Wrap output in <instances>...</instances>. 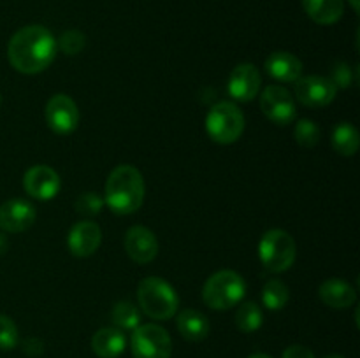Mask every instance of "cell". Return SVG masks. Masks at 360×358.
<instances>
[{
    "instance_id": "obj_1",
    "label": "cell",
    "mask_w": 360,
    "mask_h": 358,
    "mask_svg": "<svg viewBox=\"0 0 360 358\" xmlns=\"http://www.w3.org/2000/svg\"><path fill=\"white\" fill-rule=\"evenodd\" d=\"M58 46L51 32L42 25H28L20 28L7 44V58L21 74H39L55 60Z\"/></svg>"
},
{
    "instance_id": "obj_2",
    "label": "cell",
    "mask_w": 360,
    "mask_h": 358,
    "mask_svg": "<svg viewBox=\"0 0 360 358\" xmlns=\"http://www.w3.org/2000/svg\"><path fill=\"white\" fill-rule=\"evenodd\" d=\"M144 186L143 174L134 165H118L108 175L104 192V202L116 214H132L143 206Z\"/></svg>"
},
{
    "instance_id": "obj_3",
    "label": "cell",
    "mask_w": 360,
    "mask_h": 358,
    "mask_svg": "<svg viewBox=\"0 0 360 358\" xmlns=\"http://www.w3.org/2000/svg\"><path fill=\"white\" fill-rule=\"evenodd\" d=\"M141 311L153 319H171L178 312L179 298L174 288L157 276L144 277L137 286Z\"/></svg>"
},
{
    "instance_id": "obj_4",
    "label": "cell",
    "mask_w": 360,
    "mask_h": 358,
    "mask_svg": "<svg viewBox=\"0 0 360 358\" xmlns=\"http://www.w3.org/2000/svg\"><path fill=\"white\" fill-rule=\"evenodd\" d=\"M246 291V283L241 274L236 270H218L207 277L202 288V298L211 309L227 311L243 300Z\"/></svg>"
},
{
    "instance_id": "obj_5",
    "label": "cell",
    "mask_w": 360,
    "mask_h": 358,
    "mask_svg": "<svg viewBox=\"0 0 360 358\" xmlns=\"http://www.w3.org/2000/svg\"><path fill=\"white\" fill-rule=\"evenodd\" d=\"M295 253L294 237L281 228L267 230L259 242V258L269 272L280 274L290 269Z\"/></svg>"
},
{
    "instance_id": "obj_6",
    "label": "cell",
    "mask_w": 360,
    "mask_h": 358,
    "mask_svg": "<svg viewBox=\"0 0 360 358\" xmlns=\"http://www.w3.org/2000/svg\"><path fill=\"white\" fill-rule=\"evenodd\" d=\"M206 132L218 144L236 142L245 132V114L232 102H218L206 116Z\"/></svg>"
},
{
    "instance_id": "obj_7",
    "label": "cell",
    "mask_w": 360,
    "mask_h": 358,
    "mask_svg": "<svg viewBox=\"0 0 360 358\" xmlns=\"http://www.w3.org/2000/svg\"><path fill=\"white\" fill-rule=\"evenodd\" d=\"M130 347L134 358H171L172 340L164 326L146 323L132 330Z\"/></svg>"
},
{
    "instance_id": "obj_8",
    "label": "cell",
    "mask_w": 360,
    "mask_h": 358,
    "mask_svg": "<svg viewBox=\"0 0 360 358\" xmlns=\"http://www.w3.org/2000/svg\"><path fill=\"white\" fill-rule=\"evenodd\" d=\"M260 111L269 121L280 126L294 121L295 114H297L290 91L285 90L283 86H278V84L264 88L262 95H260Z\"/></svg>"
},
{
    "instance_id": "obj_9",
    "label": "cell",
    "mask_w": 360,
    "mask_h": 358,
    "mask_svg": "<svg viewBox=\"0 0 360 358\" xmlns=\"http://www.w3.org/2000/svg\"><path fill=\"white\" fill-rule=\"evenodd\" d=\"M46 123L58 135L72 133L79 125V109L65 93H56L46 104Z\"/></svg>"
},
{
    "instance_id": "obj_10",
    "label": "cell",
    "mask_w": 360,
    "mask_h": 358,
    "mask_svg": "<svg viewBox=\"0 0 360 358\" xmlns=\"http://www.w3.org/2000/svg\"><path fill=\"white\" fill-rule=\"evenodd\" d=\"M295 97L306 107H326L336 98L338 88L329 77L306 76L295 81Z\"/></svg>"
},
{
    "instance_id": "obj_11",
    "label": "cell",
    "mask_w": 360,
    "mask_h": 358,
    "mask_svg": "<svg viewBox=\"0 0 360 358\" xmlns=\"http://www.w3.org/2000/svg\"><path fill=\"white\" fill-rule=\"evenodd\" d=\"M60 186H62L60 175L48 165H34L23 175L25 192L37 200L55 199L60 192Z\"/></svg>"
},
{
    "instance_id": "obj_12",
    "label": "cell",
    "mask_w": 360,
    "mask_h": 358,
    "mask_svg": "<svg viewBox=\"0 0 360 358\" xmlns=\"http://www.w3.org/2000/svg\"><path fill=\"white\" fill-rule=\"evenodd\" d=\"M123 246H125V251L130 256V260L139 263V265L153 262L155 256L158 255L157 237L150 228L141 227V225H136V227L127 230Z\"/></svg>"
},
{
    "instance_id": "obj_13",
    "label": "cell",
    "mask_w": 360,
    "mask_h": 358,
    "mask_svg": "<svg viewBox=\"0 0 360 358\" xmlns=\"http://www.w3.org/2000/svg\"><path fill=\"white\" fill-rule=\"evenodd\" d=\"M227 91L234 100L250 102L260 91V72L253 63H239L229 76Z\"/></svg>"
},
{
    "instance_id": "obj_14",
    "label": "cell",
    "mask_w": 360,
    "mask_h": 358,
    "mask_svg": "<svg viewBox=\"0 0 360 358\" xmlns=\"http://www.w3.org/2000/svg\"><path fill=\"white\" fill-rule=\"evenodd\" d=\"M102 242V232L95 221L84 220L77 221L72 228H70L69 235H67V246H69L70 253L77 258H88L94 255L98 249Z\"/></svg>"
},
{
    "instance_id": "obj_15",
    "label": "cell",
    "mask_w": 360,
    "mask_h": 358,
    "mask_svg": "<svg viewBox=\"0 0 360 358\" xmlns=\"http://www.w3.org/2000/svg\"><path fill=\"white\" fill-rule=\"evenodd\" d=\"M35 221V209L30 202L11 199L0 206V228L9 234L28 230Z\"/></svg>"
},
{
    "instance_id": "obj_16",
    "label": "cell",
    "mask_w": 360,
    "mask_h": 358,
    "mask_svg": "<svg viewBox=\"0 0 360 358\" xmlns=\"http://www.w3.org/2000/svg\"><path fill=\"white\" fill-rule=\"evenodd\" d=\"M266 72L281 83H295L302 77V63L288 51H274L266 60Z\"/></svg>"
},
{
    "instance_id": "obj_17",
    "label": "cell",
    "mask_w": 360,
    "mask_h": 358,
    "mask_svg": "<svg viewBox=\"0 0 360 358\" xmlns=\"http://www.w3.org/2000/svg\"><path fill=\"white\" fill-rule=\"evenodd\" d=\"M319 297L329 307L347 309L355 304L357 291H355V288L348 281L333 277V279H327L320 284Z\"/></svg>"
},
{
    "instance_id": "obj_18",
    "label": "cell",
    "mask_w": 360,
    "mask_h": 358,
    "mask_svg": "<svg viewBox=\"0 0 360 358\" xmlns=\"http://www.w3.org/2000/svg\"><path fill=\"white\" fill-rule=\"evenodd\" d=\"M125 347V333L116 326H104L91 337V350L98 358H118Z\"/></svg>"
},
{
    "instance_id": "obj_19",
    "label": "cell",
    "mask_w": 360,
    "mask_h": 358,
    "mask_svg": "<svg viewBox=\"0 0 360 358\" xmlns=\"http://www.w3.org/2000/svg\"><path fill=\"white\" fill-rule=\"evenodd\" d=\"M176 326L183 339L190 340V343H200L210 333V321L197 309H183L176 319Z\"/></svg>"
},
{
    "instance_id": "obj_20",
    "label": "cell",
    "mask_w": 360,
    "mask_h": 358,
    "mask_svg": "<svg viewBox=\"0 0 360 358\" xmlns=\"http://www.w3.org/2000/svg\"><path fill=\"white\" fill-rule=\"evenodd\" d=\"M306 14L319 25H334L341 20L345 0H302Z\"/></svg>"
},
{
    "instance_id": "obj_21",
    "label": "cell",
    "mask_w": 360,
    "mask_h": 358,
    "mask_svg": "<svg viewBox=\"0 0 360 358\" xmlns=\"http://www.w3.org/2000/svg\"><path fill=\"white\" fill-rule=\"evenodd\" d=\"M330 142H333L334 150H336L341 157H354L359 151L360 144L357 128L348 121L340 123V125L334 128Z\"/></svg>"
},
{
    "instance_id": "obj_22",
    "label": "cell",
    "mask_w": 360,
    "mask_h": 358,
    "mask_svg": "<svg viewBox=\"0 0 360 358\" xmlns=\"http://www.w3.org/2000/svg\"><path fill=\"white\" fill-rule=\"evenodd\" d=\"M234 321L236 326H238L243 333L257 332L264 323L262 309H260V305L253 300L243 302L238 307V311H236Z\"/></svg>"
},
{
    "instance_id": "obj_23",
    "label": "cell",
    "mask_w": 360,
    "mask_h": 358,
    "mask_svg": "<svg viewBox=\"0 0 360 358\" xmlns=\"http://www.w3.org/2000/svg\"><path fill=\"white\" fill-rule=\"evenodd\" d=\"M111 319L120 330H136L141 325V312L132 302H116L111 311Z\"/></svg>"
},
{
    "instance_id": "obj_24",
    "label": "cell",
    "mask_w": 360,
    "mask_h": 358,
    "mask_svg": "<svg viewBox=\"0 0 360 358\" xmlns=\"http://www.w3.org/2000/svg\"><path fill=\"white\" fill-rule=\"evenodd\" d=\"M290 291L288 286L280 279H269L262 288V302L271 311H280L288 304Z\"/></svg>"
},
{
    "instance_id": "obj_25",
    "label": "cell",
    "mask_w": 360,
    "mask_h": 358,
    "mask_svg": "<svg viewBox=\"0 0 360 358\" xmlns=\"http://www.w3.org/2000/svg\"><path fill=\"white\" fill-rule=\"evenodd\" d=\"M295 140L299 142V146L302 147H315L320 140V128L316 126V123L309 118L299 119L297 125L294 128Z\"/></svg>"
},
{
    "instance_id": "obj_26",
    "label": "cell",
    "mask_w": 360,
    "mask_h": 358,
    "mask_svg": "<svg viewBox=\"0 0 360 358\" xmlns=\"http://www.w3.org/2000/svg\"><path fill=\"white\" fill-rule=\"evenodd\" d=\"M84 44H86V37H84L83 32L79 30H67L60 35V39L56 41V46L58 49H62L65 55H77L84 49Z\"/></svg>"
},
{
    "instance_id": "obj_27",
    "label": "cell",
    "mask_w": 360,
    "mask_h": 358,
    "mask_svg": "<svg viewBox=\"0 0 360 358\" xmlns=\"http://www.w3.org/2000/svg\"><path fill=\"white\" fill-rule=\"evenodd\" d=\"M18 343H20V333H18L16 323L9 316L0 314V350H14Z\"/></svg>"
},
{
    "instance_id": "obj_28",
    "label": "cell",
    "mask_w": 360,
    "mask_h": 358,
    "mask_svg": "<svg viewBox=\"0 0 360 358\" xmlns=\"http://www.w3.org/2000/svg\"><path fill=\"white\" fill-rule=\"evenodd\" d=\"M102 207H104V199L98 197L97 193L86 192L76 200L77 213L86 214V216H95V214L101 213Z\"/></svg>"
},
{
    "instance_id": "obj_29",
    "label": "cell",
    "mask_w": 360,
    "mask_h": 358,
    "mask_svg": "<svg viewBox=\"0 0 360 358\" xmlns=\"http://www.w3.org/2000/svg\"><path fill=\"white\" fill-rule=\"evenodd\" d=\"M329 79L333 81L334 86L336 88H348L352 84V81H354V72H352V69L348 63L340 62L334 65Z\"/></svg>"
},
{
    "instance_id": "obj_30",
    "label": "cell",
    "mask_w": 360,
    "mask_h": 358,
    "mask_svg": "<svg viewBox=\"0 0 360 358\" xmlns=\"http://www.w3.org/2000/svg\"><path fill=\"white\" fill-rule=\"evenodd\" d=\"M281 358H315L313 351L309 347L301 346V344H294V346H288L283 351V357Z\"/></svg>"
},
{
    "instance_id": "obj_31",
    "label": "cell",
    "mask_w": 360,
    "mask_h": 358,
    "mask_svg": "<svg viewBox=\"0 0 360 358\" xmlns=\"http://www.w3.org/2000/svg\"><path fill=\"white\" fill-rule=\"evenodd\" d=\"M25 351H27V354H30V357H39V354L44 351V347H42L41 340L35 339V346H30L28 343H25Z\"/></svg>"
},
{
    "instance_id": "obj_32",
    "label": "cell",
    "mask_w": 360,
    "mask_h": 358,
    "mask_svg": "<svg viewBox=\"0 0 360 358\" xmlns=\"http://www.w3.org/2000/svg\"><path fill=\"white\" fill-rule=\"evenodd\" d=\"M248 358H273V357H271V354H267V353H255V354H252V357H248Z\"/></svg>"
},
{
    "instance_id": "obj_33",
    "label": "cell",
    "mask_w": 360,
    "mask_h": 358,
    "mask_svg": "<svg viewBox=\"0 0 360 358\" xmlns=\"http://www.w3.org/2000/svg\"><path fill=\"white\" fill-rule=\"evenodd\" d=\"M348 2H350V6L354 7L355 13H359V9H360V7H359V0H348Z\"/></svg>"
},
{
    "instance_id": "obj_34",
    "label": "cell",
    "mask_w": 360,
    "mask_h": 358,
    "mask_svg": "<svg viewBox=\"0 0 360 358\" xmlns=\"http://www.w3.org/2000/svg\"><path fill=\"white\" fill-rule=\"evenodd\" d=\"M4 248H6V239H4L2 235H0V253L4 251Z\"/></svg>"
},
{
    "instance_id": "obj_35",
    "label": "cell",
    "mask_w": 360,
    "mask_h": 358,
    "mask_svg": "<svg viewBox=\"0 0 360 358\" xmlns=\"http://www.w3.org/2000/svg\"><path fill=\"white\" fill-rule=\"evenodd\" d=\"M323 358H343V357H341V354L334 353V354H327V357H323Z\"/></svg>"
},
{
    "instance_id": "obj_36",
    "label": "cell",
    "mask_w": 360,
    "mask_h": 358,
    "mask_svg": "<svg viewBox=\"0 0 360 358\" xmlns=\"http://www.w3.org/2000/svg\"><path fill=\"white\" fill-rule=\"evenodd\" d=\"M0 104H2V97H0Z\"/></svg>"
}]
</instances>
